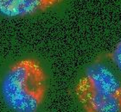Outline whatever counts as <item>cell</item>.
<instances>
[{
    "label": "cell",
    "instance_id": "7a4b0ae2",
    "mask_svg": "<svg viewBox=\"0 0 121 112\" xmlns=\"http://www.w3.org/2000/svg\"><path fill=\"white\" fill-rule=\"evenodd\" d=\"M74 96L84 112H121V80L101 62L86 68L74 86Z\"/></svg>",
    "mask_w": 121,
    "mask_h": 112
},
{
    "label": "cell",
    "instance_id": "3957f363",
    "mask_svg": "<svg viewBox=\"0 0 121 112\" xmlns=\"http://www.w3.org/2000/svg\"><path fill=\"white\" fill-rule=\"evenodd\" d=\"M64 0H0V16L5 18H24L45 12Z\"/></svg>",
    "mask_w": 121,
    "mask_h": 112
},
{
    "label": "cell",
    "instance_id": "277c9868",
    "mask_svg": "<svg viewBox=\"0 0 121 112\" xmlns=\"http://www.w3.org/2000/svg\"><path fill=\"white\" fill-rule=\"evenodd\" d=\"M110 60L114 66L121 72V39L112 47L110 53Z\"/></svg>",
    "mask_w": 121,
    "mask_h": 112
},
{
    "label": "cell",
    "instance_id": "6da1fadb",
    "mask_svg": "<svg viewBox=\"0 0 121 112\" xmlns=\"http://www.w3.org/2000/svg\"><path fill=\"white\" fill-rule=\"evenodd\" d=\"M0 91L11 111L39 112L48 92V75L37 59L22 58L6 69Z\"/></svg>",
    "mask_w": 121,
    "mask_h": 112
}]
</instances>
